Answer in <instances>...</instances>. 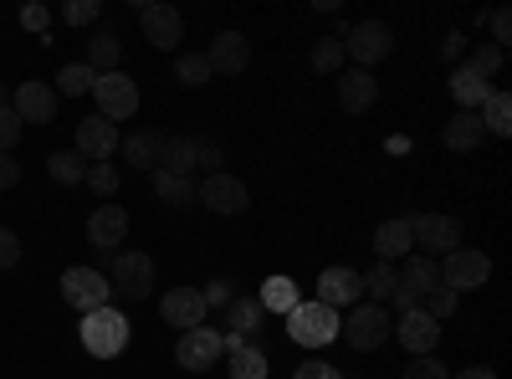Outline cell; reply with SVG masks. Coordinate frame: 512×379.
<instances>
[{
	"instance_id": "43",
	"label": "cell",
	"mask_w": 512,
	"mask_h": 379,
	"mask_svg": "<svg viewBox=\"0 0 512 379\" xmlns=\"http://www.w3.org/2000/svg\"><path fill=\"white\" fill-rule=\"evenodd\" d=\"M21 129H26V123L16 118V108H0V154H11L21 144Z\"/></svg>"
},
{
	"instance_id": "32",
	"label": "cell",
	"mask_w": 512,
	"mask_h": 379,
	"mask_svg": "<svg viewBox=\"0 0 512 379\" xmlns=\"http://www.w3.org/2000/svg\"><path fill=\"white\" fill-rule=\"evenodd\" d=\"M118 62H123V41L108 36V31H98V36L88 41V67L103 77V72H118Z\"/></svg>"
},
{
	"instance_id": "47",
	"label": "cell",
	"mask_w": 512,
	"mask_h": 379,
	"mask_svg": "<svg viewBox=\"0 0 512 379\" xmlns=\"http://www.w3.org/2000/svg\"><path fill=\"white\" fill-rule=\"evenodd\" d=\"M466 47H472V41H466V31H446V36H441V57L456 62V67L466 62Z\"/></svg>"
},
{
	"instance_id": "18",
	"label": "cell",
	"mask_w": 512,
	"mask_h": 379,
	"mask_svg": "<svg viewBox=\"0 0 512 379\" xmlns=\"http://www.w3.org/2000/svg\"><path fill=\"white\" fill-rule=\"evenodd\" d=\"M359 292H364V282H359L354 267H323V272H318V303L333 308V313H338V308H354Z\"/></svg>"
},
{
	"instance_id": "48",
	"label": "cell",
	"mask_w": 512,
	"mask_h": 379,
	"mask_svg": "<svg viewBox=\"0 0 512 379\" xmlns=\"http://www.w3.org/2000/svg\"><path fill=\"white\" fill-rule=\"evenodd\" d=\"M21 26H26V31H36V36H47V26H52V11H47V6H36V0H31V6L21 11Z\"/></svg>"
},
{
	"instance_id": "51",
	"label": "cell",
	"mask_w": 512,
	"mask_h": 379,
	"mask_svg": "<svg viewBox=\"0 0 512 379\" xmlns=\"http://www.w3.org/2000/svg\"><path fill=\"white\" fill-rule=\"evenodd\" d=\"M451 379H497V369L492 364H472V369H456Z\"/></svg>"
},
{
	"instance_id": "16",
	"label": "cell",
	"mask_w": 512,
	"mask_h": 379,
	"mask_svg": "<svg viewBox=\"0 0 512 379\" xmlns=\"http://www.w3.org/2000/svg\"><path fill=\"white\" fill-rule=\"evenodd\" d=\"M205 298H200V287H169L164 298H159V318L169 323V328H180V333H190V328H200L205 323Z\"/></svg>"
},
{
	"instance_id": "13",
	"label": "cell",
	"mask_w": 512,
	"mask_h": 379,
	"mask_svg": "<svg viewBox=\"0 0 512 379\" xmlns=\"http://www.w3.org/2000/svg\"><path fill=\"white\" fill-rule=\"evenodd\" d=\"M195 195H200V205H205V210H216V216H241V210L251 205L246 185H241L236 175H226V170H216V175H205Z\"/></svg>"
},
{
	"instance_id": "3",
	"label": "cell",
	"mask_w": 512,
	"mask_h": 379,
	"mask_svg": "<svg viewBox=\"0 0 512 379\" xmlns=\"http://www.w3.org/2000/svg\"><path fill=\"white\" fill-rule=\"evenodd\" d=\"M287 333H292V344H303V349H323V344L338 339V313L323 308L318 298H303L287 313Z\"/></svg>"
},
{
	"instance_id": "6",
	"label": "cell",
	"mask_w": 512,
	"mask_h": 379,
	"mask_svg": "<svg viewBox=\"0 0 512 379\" xmlns=\"http://www.w3.org/2000/svg\"><path fill=\"white\" fill-rule=\"evenodd\" d=\"M487 277H492V257H487V251L456 246L451 257H441V287H451L456 298H461V292H477V287H487Z\"/></svg>"
},
{
	"instance_id": "17",
	"label": "cell",
	"mask_w": 512,
	"mask_h": 379,
	"mask_svg": "<svg viewBox=\"0 0 512 379\" xmlns=\"http://www.w3.org/2000/svg\"><path fill=\"white\" fill-rule=\"evenodd\" d=\"M395 333H400V349H405L410 359H420V354H436V344H441V323H436L431 313H420V308L400 313Z\"/></svg>"
},
{
	"instance_id": "1",
	"label": "cell",
	"mask_w": 512,
	"mask_h": 379,
	"mask_svg": "<svg viewBox=\"0 0 512 379\" xmlns=\"http://www.w3.org/2000/svg\"><path fill=\"white\" fill-rule=\"evenodd\" d=\"M128 333H134V323H128L113 303L108 308H93L82 313V349H88L93 359H113L128 349Z\"/></svg>"
},
{
	"instance_id": "28",
	"label": "cell",
	"mask_w": 512,
	"mask_h": 379,
	"mask_svg": "<svg viewBox=\"0 0 512 379\" xmlns=\"http://www.w3.org/2000/svg\"><path fill=\"white\" fill-rule=\"evenodd\" d=\"M477 118H482V129H487V134L507 139V134H512V98H507L502 88H492V93H487V103L477 108Z\"/></svg>"
},
{
	"instance_id": "41",
	"label": "cell",
	"mask_w": 512,
	"mask_h": 379,
	"mask_svg": "<svg viewBox=\"0 0 512 379\" xmlns=\"http://www.w3.org/2000/svg\"><path fill=\"white\" fill-rule=\"evenodd\" d=\"M400 379H451V369L436 359V354H420V359H410L405 364V374Z\"/></svg>"
},
{
	"instance_id": "39",
	"label": "cell",
	"mask_w": 512,
	"mask_h": 379,
	"mask_svg": "<svg viewBox=\"0 0 512 379\" xmlns=\"http://www.w3.org/2000/svg\"><path fill=\"white\" fill-rule=\"evenodd\" d=\"M82 185H88L93 195H103V200H113V195H118V170H113V159H108V164H88V180H82Z\"/></svg>"
},
{
	"instance_id": "5",
	"label": "cell",
	"mask_w": 512,
	"mask_h": 379,
	"mask_svg": "<svg viewBox=\"0 0 512 379\" xmlns=\"http://www.w3.org/2000/svg\"><path fill=\"white\" fill-rule=\"evenodd\" d=\"M108 287L118 292V298H128V303H144L154 292V257H149V251H118Z\"/></svg>"
},
{
	"instance_id": "34",
	"label": "cell",
	"mask_w": 512,
	"mask_h": 379,
	"mask_svg": "<svg viewBox=\"0 0 512 379\" xmlns=\"http://www.w3.org/2000/svg\"><path fill=\"white\" fill-rule=\"evenodd\" d=\"M359 282H364V292H369V298H374L379 308L390 303V298H395V287H400V277H395V267H390V262H374Z\"/></svg>"
},
{
	"instance_id": "46",
	"label": "cell",
	"mask_w": 512,
	"mask_h": 379,
	"mask_svg": "<svg viewBox=\"0 0 512 379\" xmlns=\"http://www.w3.org/2000/svg\"><path fill=\"white\" fill-rule=\"evenodd\" d=\"M16 262H21V236L11 226H0V272L16 267Z\"/></svg>"
},
{
	"instance_id": "27",
	"label": "cell",
	"mask_w": 512,
	"mask_h": 379,
	"mask_svg": "<svg viewBox=\"0 0 512 379\" xmlns=\"http://www.w3.org/2000/svg\"><path fill=\"white\" fill-rule=\"evenodd\" d=\"M159 139H164V134H154V129H134V134H123V139H118V149H123V159L134 164V170H154Z\"/></svg>"
},
{
	"instance_id": "49",
	"label": "cell",
	"mask_w": 512,
	"mask_h": 379,
	"mask_svg": "<svg viewBox=\"0 0 512 379\" xmlns=\"http://www.w3.org/2000/svg\"><path fill=\"white\" fill-rule=\"evenodd\" d=\"M292 379H344L333 364H323V359H308V364H297V374Z\"/></svg>"
},
{
	"instance_id": "38",
	"label": "cell",
	"mask_w": 512,
	"mask_h": 379,
	"mask_svg": "<svg viewBox=\"0 0 512 379\" xmlns=\"http://www.w3.org/2000/svg\"><path fill=\"white\" fill-rule=\"evenodd\" d=\"M175 77L185 82V88H205V82H210V77H216V72H210V62H205V52H185V57L175 62Z\"/></svg>"
},
{
	"instance_id": "12",
	"label": "cell",
	"mask_w": 512,
	"mask_h": 379,
	"mask_svg": "<svg viewBox=\"0 0 512 379\" xmlns=\"http://www.w3.org/2000/svg\"><path fill=\"white\" fill-rule=\"evenodd\" d=\"M221 354H226V333L205 328V323L180 333V344H175V364L180 369H210V364H221Z\"/></svg>"
},
{
	"instance_id": "31",
	"label": "cell",
	"mask_w": 512,
	"mask_h": 379,
	"mask_svg": "<svg viewBox=\"0 0 512 379\" xmlns=\"http://www.w3.org/2000/svg\"><path fill=\"white\" fill-rule=\"evenodd\" d=\"M47 175H52L57 185H82V180H88V159H82L77 149H57V154L47 159Z\"/></svg>"
},
{
	"instance_id": "29",
	"label": "cell",
	"mask_w": 512,
	"mask_h": 379,
	"mask_svg": "<svg viewBox=\"0 0 512 379\" xmlns=\"http://www.w3.org/2000/svg\"><path fill=\"white\" fill-rule=\"evenodd\" d=\"M93 82H98V72L88 62H67L52 88H57V98H82V93H93Z\"/></svg>"
},
{
	"instance_id": "42",
	"label": "cell",
	"mask_w": 512,
	"mask_h": 379,
	"mask_svg": "<svg viewBox=\"0 0 512 379\" xmlns=\"http://www.w3.org/2000/svg\"><path fill=\"white\" fill-rule=\"evenodd\" d=\"M98 16H103L98 0H67V6H62V21H67V26H93Z\"/></svg>"
},
{
	"instance_id": "9",
	"label": "cell",
	"mask_w": 512,
	"mask_h": 379,
	"mask_svg": "<svg viewBox=\"0 0 512 379\" xmlns=\"http://www.w3.org/2000/svg\"><path fill=\"white\" fill-rule=\"evenodd\" d=\"M410 241H415L420 257L441 262L461 246V221L456 216H410Z\"/></svg>"
},
{
	"instance_id": "10",
	"label": "cell",
	"mask_w": 512,
	"mask_h": 379,
	"mask_svg": "<svg viewBox=\"0 0 512 379\" xmlns=\"http://www.w3.org/2000/svg\"><path fill=\"white\" fill-rule=\"evenodd\" d=\"M93 98H98V113H103L108 123H123V118L139 113V82L128 77L123 67H118V72H103V77L93 82Z\"/></svg>"
},
{
	"instance_id": "37",
	"label": "cell",
	"mask_w": 512,
	"mask_h": 379,
	"mask_svg": "<svg viewBox=\"0 0 512 379\" xmlns=\"http://www.w3.org/2000/svg\"><path fill=\"white\" fill-rule=\"evenodd\" d=\"M313 67H318V72H344V67H349L344 41H338V36H318V47H313Z\"/></svg>"
},
{
	"instance_id": "2",
	"label": "cell",
	"mask_w": 512,
	"mask_h": 379,
	"mask_svg": "<svg viewBox=\"0 0 512 379\" xmlns=\"http://www.w3.org/2000/svg\"><path fill=\"white\" fill-rule=\"evenodd\" d=\"M390 333H395V318L384 313L379 303H354L349 318H338V339H349L359 354H374Z\"/></svg>"
},
{
	"instance_id": "11",
	"label": "cell",
	"mask_w": 512,
	"mask_h": 379,
	"mask_svg": "<svg viewBox=\"0 0 512 379\" xmlns=\"http://www.w3.org/2000/svg\"><path fill=\"white\" fill-rule=\"evenodd\" d=\"M139 26L149 36V47H159V52H175L185 41V16L175 6H164V0H144V6H139Z\"/></svg>"
},
{
	"instance_id": "36",
	"label": "cell",
	"mask_w": 512,
	"mask_h": 379,
	"mask_svg": "<svg viewBox=\"0 0 512 379\" xmlns=\"http://www.w3.org/2000/svg\"><path fill=\"white\" fill-rule=\"evenodd\" d=\"M272 369H267V354L256 349V344H246V349H236L231 354V379H267Z\"/></svg>"
},
{
	"instance_id": "14",
	"label": "cell",
	"mask_w": 512,
	"mask_h": 379,
	"mask_svg": "<svg viewBox=\"0 0 512 379\" xmlns=\"http://www.w3.org/2000/svg\"><path fill=\"white\" fill-rule=\"evenodd\" d=\"M72 149L88 159V164H108L113 149H118V123H108L103 113L82 118V123H77V134H72Z\"/></svg>"
},
{
	"instance_id": "19",
	"label": "cell",
	"mask_w": 512,
	"mask_h": 379,
	"mask_svg": "<svg viewBox=\"0 0 512 379\" xmlns=\"http://www.w3.org/2000/svg\"><path fill=\"white\" fill-rule=\"evenodd\" d=\"M123 236H128V210L113 205V200H103L93 216H88V241L103 251V257H113V246H123Z\"/></svg>"
},
{
	"instance_id": "35",
	"label": "cell",
	"mask_w": 512,
	"mask_h": 379,
	"mask_svg": "<svg viewBox=\"0 0 512 379\" xmlns=\"http://www.w3.org/2000/svg\"><path fill=\"white\" fill-rule=\"evenodd\" d=\"M466 67H472L477 77H497L507 67V52L492 47V41H472V47H466Z\"/></svg>"
},
{
	"instance_id": "22",
	"label": "cell",
	"mask_w": 512,
	"mask_h": 379,
	"mask_svg": "<svg viewBox=\"0 0 512 379\" xmlns=\"http://www.w3.org/2000/svg\"><path fill=\"white\" fill-rule=\"evenodd\" d=\"M338 103H344L349 113H369L379 103V77L359 72V67H344L338 72Z\"/></svg>"
},
{
	"instance_id": "8",
	"label": "cell",
	"mask_w": 512,
	"mask_h": 379,
	"mask_svg": "<svg viewBox=\"0 0 512 379\" xmlns=\"http://www.w3.org/2000/svg\"><path fill=\"white\" fill-rule=\"evenodd\" d=\"M62 298H67V308H77V313L108 308V303H113L108 272H98V267H67V272H62Z\"/></svg>"
},
{
	"instance_id": "44",
	"label": "cell",
	"mask_w": 512,
	"mask_h": 379,
	"mask_svg": "<svg viewBox=\"0 0 512 379\" xmlns=\"http://www.w3.org/2000/svg\"><path fill=\"white\" fill-rule=\"evenodd\" d=\"M200 298H205V308H231L236 287H231L226 277H216V282H205V287H200Z\"/></svg>"
},
{
	"instance_id": "50",
	"label": "cell",
	"mask_w": 512,
	"mask_h": 379,
	"mask_svg": "<svg viewBox=\"0 0 512 379\" xmlns=\"http://www.w3.org/2000/svg\"><path fill=\"white\" fill-rule=\"evenodd\" d=\"M16 185H21V159L0 154V190H16Z\"/></svg>"
},
{
	"instance_id": "26",
	"label": "cell",
	"mask_w": 512,
	"mask_h": 379,
	"mask_svg": "<svg viewBox=\"0 0 512 379\" xmlns=\"http://www.w3.org/2000/svg\"><path fill=\"white\" fill-rule=\"evenodd\" d=\"M256 303H262V313H282V318H287L297 303H303V292H297L292 277H267L262 292H256Z\"/></svg>"
},
{
	"instance_id": "23",
	"label": "cell",
	"mask_w": 512,
	"mask_h": 379,
	"mask_svg": "<svg viewBox=\"0 0 512 379\" xmlns=\"http://www.w3.org/2000/svg\"><path fill=\"white\" fill-rule=\"evenodd\" d=\"M482 134H487V129H482V118H477V113H461V108L441 123V139H446L451 154H472V149L482 144Z\"/></svg>"
},
{
	"instance_id": "4",
	"label": "cell",
	"mask_w": 512,
	"mask_h": 379,
	"mask_svg": "<svg viewBox=\"0 0 512 379\" xmlns=\"http://www.w3.org/2000/svg\"><path fill=\"white\" fill-rule=\"evenodd\" d=\"M390 52H395V31H390V21H359V26L344 31V57H349L359 72H369L374 62H384Z\"/></svg>"
},
{
	"instance_id": "40",
	"label": "cell",
	"mask_w": 512,
	"mask_h": 379,
	"mask_svg": "<svg viewBox=\"0 0 512 379\" xmlns=\"http://www.w3.org/2000/svg\"><path fill=\"white\" fill-rule=\"evenodd\" d=\"M456 308H461V298H456V292H451V287H436V292H431V298H425V303H420V313H431L436 323H446V318H451Z\"/></svg>"
},
{
	"instance_id": "33",
	"label": "cell",
	"mask_w": 512,
	"mask_h": 379,
	"mask_svg": "<svg viewBox=\"0 0 512 379\" xmlns=\"http://www.w3.org/2000/svg\"><path fill=\"white\" fill-rule=\"evenodd\" d=\"M154 195L164 200V205H195V180H185V175H164V170H154Z\"/></svg>"
},
{
	"instance_id": "30",
	"label": "cell",
	"mask_w": 512,
	"mask_h": 379,
	"mask_svg": "<svg viewBox=\"0 0 512 379\" xmlns=\"http://www.w3.org/2000/svg\"><path fill=\"white\" fill-rule=\"evenodd\" d=\"M262 303L256 298H231V308H226V323L241 333V339H256V333H262Z\"/></svg>"
},
{
	"instance_id": "52",
	"label": "cell",
	"mask_w": 512,
	"mask_h": 379,
	"mask_svg": "<svg viewBox=\"0 0 512 379\" xmlns=\"http://www.w3.org/2000/svg\"><path fill=\"white\" fill-rule=\"evenodd\" d=\"M0 108H11V93H6V82H0Z\"/></svg>"
},
{
	"instance_id": "25",
	"label": "cell",
	"mask_w": 512,
	"mask_h": 379,
	"mask_svg": "<svg viewBox=\"0 0 512 379\" xmlns=\"http://www.w3.org/2000/svg\"><path fill=\"white\" fill-rule=\"evenodd\" d=\"M415 251V241H410V221H384L379 231H374V257L379 262H390L395 267V257H410Z\"/></svg>"
},
{
	"instance_id": "20",
	"label": "cell",
	"mask_w": 512,
	"mask_h": 379,
	"mask_svg": "<svg viewBox=\"0 0 512 379\" xmlns=\"http://www.w3.org/2000/svg\"><path fill=\"white\" fill-rule=\"evenodd\" d=\"M195 164H200V139H190V134H164L159 139V154H154V170H164V175H195Z\"/></svg>"
},
{
	"instance_id": "21",
	"label": "cell",
	"mask_w": 512,
	"mask_h": 379,
	"mask_svg": "<svg viewBox=\"0 0 512 379\" xmlns=\"http://www.w3.org/2000/svg\"><path fill=\"white\" fill-rule=\"evenodd\" d=\"M205 62H210V72H216V77H236V72H246V62H251V41H246L241 31H221L216 41H210Z\"/></svg>"
},
{
	"instance_id": "15",
	"label": "cell",
	"mask_w": 512,
	"mask_h": 379,
	"mask_svg": "<svg viewBox=\"0 0 512 379\" xmlns=\"http://www.w3.org/2000/svg\"><path fill=\"white\" fill-rule=\"evenodd\" d=\"M11 108H16V118L21 123H52L57 118V108H62V98H57V88L52 82H16V93H11Z\"/></svg>"
},
{
	"instance_id": "24",
	"label": "cell",
	"mask_w": 512,
	"mask_h": 379,
	"mask_svg": "<svg viewBox=\"0 0 512 379\" xmlns=\"http://www.w3.org/2000/svg\"><path fill=\"white\" fill-rule=\"evenodd\" d=\"M487 93H492V82H487V77H477L466 62H461V67H451V98H456V108H461V113H477V108L487 103Z\"/></svg>"
},
{
	"instance_id": "45",
	"label": "cell",
	"mask_w": 512,
	"mask_h": 379,
	"mask_svg": "<svg viewBox=\"0 0 512 379\" xmlns=\"http://www.w3.org/2000/svg\"><path fill=\"white\" fill-rule=\"evenodd\" d=\"M487 26H492V47H502V52H507V41H512V11H507V6H497V11L487 16Z\"/></svg>"
},
{
	"instance_id": "7",
	"label": "cell",
	"mask_w": 512,
	"mask_h": 379,
	"mask_svg": "<svg viewBox=\"0 0 512 379\" xmlns=\"http://www.w3.org/2000/svg\"><path fill=\"white\" fill-rule=\"evenodd\" d=\"M395 277H400L395 303H400V313H410V308H420V303L441 287V262H431V257H420V251H410L405 267H400Z\"/></svg>"
}]
</instances>
